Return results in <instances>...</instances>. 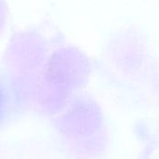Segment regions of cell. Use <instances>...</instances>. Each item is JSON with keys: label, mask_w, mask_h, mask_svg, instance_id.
<instances>
[]
</instances>
